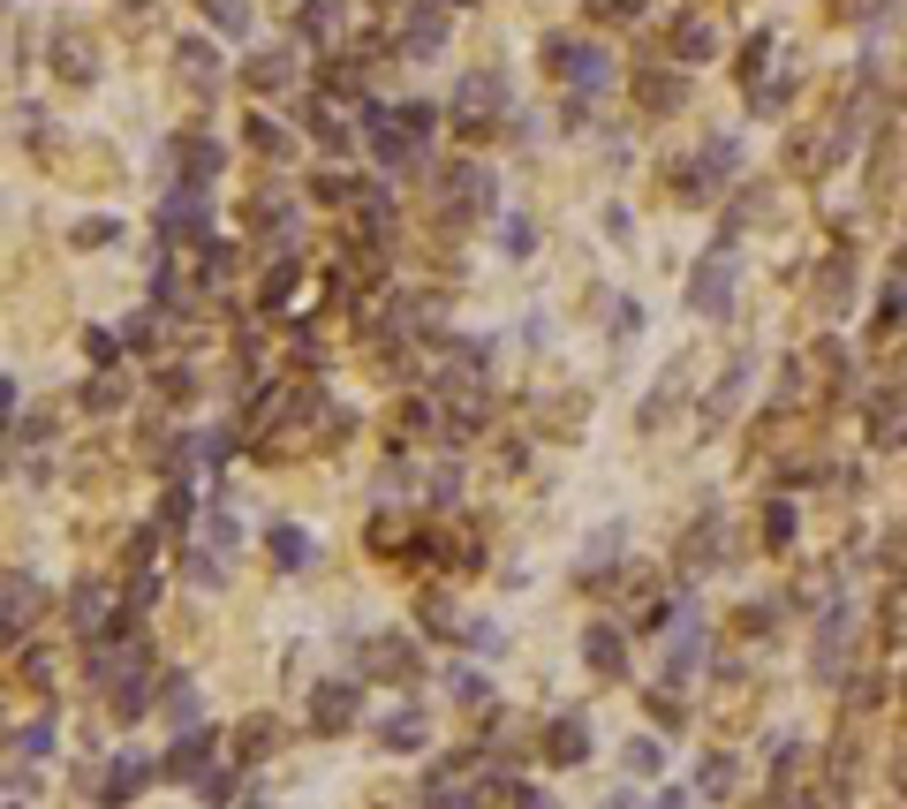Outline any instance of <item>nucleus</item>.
I'll list each match as a JSON object with an SVG mask.
<instances>
[{
  "label": "nucleus",
  "instance_id": "nucleus-8",
  "mask_svg": "<svg viewBox=\"0 0 907 809\" xmlns=\"http://www.w3.org/2000/svg\"><path fill=\"white\" fill-rule=\"evenodd\" d=\"M363 673H371V681H409V673H417V644H409V636H371V644H363Z\"/></svg>",
  "mask_w": 907,
  "mask_h": 809
},
{
  "label": "nucleus",
  "instance_id": "nucleus-33",
  "mask_svg": "<svg viewBox=\"0 0 907 809\" xmlns=\"http://www.w3.org/2000/svg\"><path fill=\"white\" fill-rule=\"evenodd\" d=\"M114 348H122V340H114V333H99V325H91V333H84V356H91V363H99V371H114Z\"/></svg>",
  "mask_w": 907,
  "mask_h": 809
},
{
  "label": "nucleus",
  "instance_id": "nucleus-39",
  "mask_svg": "<svg viewBox=\"0 0 907 809\" xmlns=\"http://www.w3.org/2000/svg\"><path fill=\"white\" fill-rule=\"evenodd\" d=\"M424 628H439V636L453 628V606H447V598H424Z\"/></svg>",
  "mask_w": 907,
  "mask_h": 809
},
{
  "label": "nucleus",
  "instance_id": "nucleus-35",
  "mask_svg": "<svg viewBox=\"0 0 907 809\" xmlns=\"http://www.w3.org/2000/svg\"><path fill=\"white\" fill-rule=\"evenodd\" d=\"M114 235H122L114 220H84V227H76V242H84V250H99V242H114Z\"/></svg>",
  "mask_w": 907,
  "mask_h": 809
},
{
  "label": "nucleus",
  "instance_id": "nucleus-40",
  "mask_svg": "<svg viewBox=\"0 0 907 809\" xmlns=\"http://www.w3.org/2000/svg\"><path fill=\"white\" fill-rule=\"evenodd\" d=\"M726 780H734V764H726V757H711V764H704V787H711V795H726Z\"/></svg>",
  "mask_w": 907,
  "mask_h": 809
},
{
  "label": "nucleus",
  "instance_id": "nucleus-6",
  "mask_svg": "<svg viewBox=\"0 0 907 809\" xmlns=\"http://www.w3.org/2000/svg\"><path fill=\"white\" fill-rule=\"evenodd\" d=\"M38 606H46V590H38L30 575H0V644H15V636L38 621Z\"/></svg>",
  "mask_w": 907,
  "mask_h": 809
},
{
  "label": "nucleus",
  "instance_id": "nucleus-41",
  "mask_svg": "<svg viewBox=\"0 0 907 809\" xmlns=\"http://www.w3.org/2000/svg\"><path fill=\"white\" fill-rule=\"evenodd\" d=\"M129 340H137V348H151V340H159V319H151V311H145V319H129Z\"/></svg>",
  "mask_w": 907,
  "mask_h": 809
},
{
  "label": "nucleus",
  "instance_id": "nucleus-27",
  "mask_svg": "<svg viewBox=\"0 0 907 809\" xmlns=\"http://www.w3.org/2000/svg\"><path fill=\"white\" fill-rule=\"evenodd\" d=\"M53 749V719H30V726H15V757H46Z\"/></svg>",
  "mask_w": 907,
  "mask_h": 809
},
{
  "label": "nucleus",
  "instance_id": "nucleus-38",
  "mask_svg": "<svg viewBox=\"0 0 907 809\" xmlns=\"http://www.w3.org/2000/svg\"><path fill=\"white\" fill-rule=\"evenodd\" d=\"M8 38H15V15H8V0H0V99H8Z\"/></svg>",
  "mask_w": 907,
  "mask_h": 809
},
{
  "label": "nucleus",
  "instance_id": "nucleus-22",
  "mask_svg": "<svg viewBox=\"0 0 907 809\" xmlns=\"http://www.w3.org/2000/svg\"><path fill=\"white\" fill-rule=\"evenodd\" d=\"M273 742H281V726H273V719H250V726L235 734V757L258 764V757H273Z\"/></svg>",
  "mask_w": 907,
  "mask_h": 809
},
{
  "label": "nucleus",
  "instance_id": "nucleus-1",
  "mask_svg": "<svg viewBox=\"0 0 907 809\" xmlns=\"http://www.w3.org/2000/svg\"><path fill=\"white\" fill-rule=\"evenodd\" d=\"M734 281H742V250L719 242V250H704L696 273H688V303H696L704 319H726V311H734Z\"/></svg>",
  "mask_w": 907,
  "mask_h": 809
},
{
  "label": "nucleus",
  "instance_id": "nucleus-20",
  "mask_svg": "<svg viewBox=\"0 0 907 809\" xmlns=\"http://www.w3.org/2000/svg\"><path fill=\"white\" fill-rule=\"evenodd\" d=\"M288 84H296V61L288 53H258L250 61V91H288Z\"/></svg>",
  "mask_w": 907,
  "mask_h": 809
},
{
  "label": "nucleus",
  "instance_id": "nucleus-25",
  "mask_svg": "<svg viewBox=\"0 0 907 809\" xmlns=\"http://www.w3.org/2000/svg\"><path fill=\"white\" fill-rule=\"evenodd\" d=\"M673 46H681L688 61H704V53H711V23H696V15H681V23H673Z\"/></svg>",
  "mask_w": 907,
  "mask_h": 809
},
{
  "label": "nucleus",
  "instance_id": "nucleus-3",
  "mask_svg": "<svg viewBox=\"0 0 907 809\" xmlns=\"http://www.w3.org/2000/svg\"><path fill=\"white\" fill-rule=\"evenodd\" d=\"M545 61L568 76V84H583V91H605L612 84V61H605L598 46H575V38H545Z\"/></svg>",
  "mask_w": 907,
  "mask_h": 809
},
{
  "label": "nucleus",
  "instance_id": "nucleus-16",
  "mask_svg": "<svg viewBox=\"0 0 907 809\" xmlns=\"http://www.w3.org/2000/svg\"><path fill=\"white\" fill-rule=\"evenodd\" d=\"M302 122H310V137H318V145H333V152H348V145H356V129H348V122L333 114V99H318V107H310Z\"/></svg>",
  "mask_w": 907,
  "mask_h": 809
},
{
  "label": "nucleus",
  "instance_id": "nucleus-10",
  "mask_svg": "<svg viewBox=\"0 0 907 809\" xmlns=\"http://www.w3.org/2000/svg\"><path fill=\"white\" fill-rule=\"evenodd\" d=\"M726 174H734V137H711L704 160H688V182H681V189H688V197H711Z\"/></svg>",
  "mask_w": 907,
  "mask_h": 809
},
{
  "label": "nucleus",
  "instance_id": "nucleus-23",
  "mask_svg": "<svg viewBox=\"0 0 907 809\" xmlns=\"http://www.w3.org/2000/svg\"><path fill=\"white\" fill-rule=\"evenodd\" d=\"M583 658H591L598 673H620V658H628V650H620V636H612V628H591V636H583Z\"/></svg>",
  "mask_w": 907,
  "mask_h": 809
},
{
  "label": "nucleus",
  "instance_id": "nucleus-29",
  "mask_svg": "<svg viewBox=\"0 0 907 809\" xmlns=\"http://www.w3.org/2000/svg\"><path fill=\"white\" fill-rule=\"evenodd\" d=\"M499 250H507V258H530V250H537L530 220H499Z\"/></svg>",
  "mask_w": 907,
  "mask_h": 809
},
{
  "label": "nucleus",
  "instance_id": "nucleus-30",
  "mask_svg": "<svg viewBox=\"0 0 907 809\" xmlns=\"http://www.w3.org/2000/svg\"><path fill=\"white\" fill-rule=\"evenodd\" d=\"M189 522V485H166V499H159V530H182Z\"/></svg>",
  "mask_w": 907,
  "mask_h": 809
},
{
  "label": "nucleus",
  "instance_id": "nucleus-11",
  "mask_svg": "<svg viewBox=\"0 0 907 809\" xmlns=\"http://www.w3.org/2000/svg\"><path fill=\"white\" fill-rule=\"evenodd\" d=\"M439 197H447V212H484V204H492V174H484V166H453Z\"/></svg>",
  "mask_w": 907,
  "mask_h": 809
},
{
  "label": "nucleus",
  "instance_id": "nucleus-12",
  "mask_svg": "<svg viewBox=\"0 0 907 809\" xmlns=\"http://www.w3.org/2000/svg\"><path fill=\"white\" fill-rule=\"evenodd\" d=\"M69 613H76V628H84V636H107V628H114V598H107V583H76Z\"/></svg>",
  "mask_w": 907,
  "mask_h": 809
},
{
  "label": "nucleus",
  "instance_id": "nucleus-15",
  "mask_svg": "<svg viewBox=\"0 0 907 809\" xmlns=\"http://www.w3.org/2000/svg\"><path fill=\"white\" fill-rule=\"evenodd\" d=\"M159 704H166L174 726H204V719H197V688H189V673H166V681H159Z\"/></svg>",
  "mask_w": 907,
  "mask_h": 809
},
{
  "label": "nucleus",
  "instance_id": "nucleus-2",
  "mask_svg": "<svg viewBox=\"0 0 907 809\" xmlns=\"http://www.w3.org/2000/svg\"><path fill=\"white\" fill-rule=\"evenodd\" d=\"M499 107H507V76L476 69V76H461V84H453V122H461V129H484V122H499Z\"/></svg>",
  "mask_w": 907,
  "mask_h": 809
},
{
  "label": "nucleus",
  "instance_id": "nucleus-24",
  "mask_svg": "<svg viewBox=\"0 0 907 809\" xmlns=\"http://www.w3.org/2000/svg\"><path fill=\"white\" fill-rule=\"evenodd\" d=\"M204 23L227 30V38H243V30H250V8H243V0H204Z\"/></svg>",
  "mask_w": 907,
  "mask_h": 809
},
{
  "label": "nucleus",
  "instance_id": "nucleus-32",
  "mask_svg": "<svg viewBox=\"0 0 907 809\" xmlns=\"http://www.w3.org/2000/svg\"><path fill=\"white\" fill-rule=\"evenodd\" d=\"M394 122H401V129H409V137H417V145H424V137H432V129H439V114H432V107H401V114H394Z\"/></svg>",
  "mask_w": 907,
  "mask_h": 809
},
{
  "label": "nucleus",
  "instance_id": "nucleus-28",
  "mask_svg": "<svg viewBox=\"0 0 907 809\" xmlns=\"http://www.w3.org/2000/svg\"><path fill=\"white\" fill-rule=\"evenodd\" d=\"M189 795H197V802H235V772H212V764H204V780H197V787H189Z\"/></svg>",
  "mask_w": 907,
  "mask_h": 809
},
{
  "label": "nucleus",
  "instance_id": "nucleus-14",
  "mask_svg": "<svg viewBox=\"0 0 907 809\" xmlns=\"http://www.w3.org/2000/svg\"><path fill=\"white\" fill-rule=\"evenodd\" d=\"M174 61H182V84H189V91H212V84H220V53H212L204 38H182Z\"/></svg>",
  "mask_w": 907,
  "mask_h": 809
},
{
  "label": "nucleus",
  "instance_id": "nucleus-26",
  "mask_svg": "<svg viewBox=\"0 0 907 809\" xmlns=\"http://www.w3.org/2000/svg\"><path fill=\"white\" fill-rule=\"evenodd\" d=\"M189 583H197V590H220V583H227V560H220V552H189Z\"/></svg>",
  "mask_w": 907,
  "mask_h": 809
},
{
  "label": "nucleus",
  "instance_id": "nucleus-31",
  "mask_svg": "<svg viewBox=\"0 0 907 809\" xmlns=\"http://www.w3.org/2000/svg\"><path fill=\"white\" fill-rule=\"evenodd\" d=\"M250 145H258V152H273V160H288V152H296V137H288V129H273V122H258V129H250Z\"/></svg>",
  "mask_w": 907,
  "mask_h": 809
},
{
  "label": "nucleus",
  "instance_id": "nucleus-36",
  "mask_svg": "<svg viewBox=\"0 0 907 809\" xmlns=\"http://www.w3.org/2000/svg\"><path fill=\"white\" fill-rule=\"evenodd\" d=\"M591 8H598L605 23H635L643 15V0H591Z\"/></svg>",
  "mask_w": 907,
  "mask_h": 809
},
{
  "label": "nucleus",
  "instance_id": "nucleus-4",
  "mask_svg": "<svg viewBox=\"0 0 907 809\" xmlns=\"http://www.w3.org/2000/svg\"><path fill=\"white\" fill-rule=\"evenodd\" d=\"M151 772H159L151 757H114V764H107V780H84V795H91L99 809H122V802H137V787H145Z\"/></svg>",
  "mask_w": 907,
  "mask_h": 809
},
{
  "label": "nucleus",
  "instance_id": "nucleus-13",
  "mask_svg": "<svg viewBox=\"0 0 907 809\" xmlns=\"http://www.w3.org/2000/svg\"><path fill=\"white\" fill-rule=\"evenodd\" d=\"M53 61H61V76H69V84H91V69H99L76 23H61V30H53Z\"/></svg>",
  "mask_w": 907,
  "mask_h": 809
},
{
  "label": "nucleus",
  "instance_id": "nucleus-37",
  "mask_svg": "<svg viewBox=\"0 0 907 809\" xmlns=\"http://www.w3.org/2000/svg\"><path fill=\"white\" fill-rule=\"evenodd\" d=\"M628 772H658V742H628Z\"/></svg>",
  "mask_w": 907,
  "mask_h": 809
},
{
  "label": "nucleus",
  "instance_id": "nucleus-21",
  "mask_svg": "<svg viewBox=\"0 0 907 809\" xmlns=\"http://www.w3.org/2000/svg\"><path fill=\"white\" fill-rule=\"evenodd\" d=\"M583 757H591V726L583 719H560L552 726V764H583Z\"/></svg>",
  "mask_w": 907,
  "mask_h": 809
},
{
  "label": "nucleus",
  "instance_id": "nucleus-34",
  "mask_svg": "<svg viewBox=\"0 0 907 809\" xmlns=\"http://www.w3.org/2000/svg\"><path fill=\"white\" fill-rule=\"evenodd\" d=\"M204 545H212V552H220V560H227V552H235V522H227V507H220V514H212V522H204Z\"/></svg>",
  "mask_w": 907,
  "mask_h": 809
},
{
  "label": "nucleus",
  "instance_id": "nucleus-18",
  "mask_svg": "<svg viewBox=\"0 0 907 809\" xmlns=\"http://www.w3.org/2000/svg\"><path fill=\"white\" fill-rule=\"evenodd\" d=\"M378 742H386V749H401V757H409V749H424V742H432V726H424V719H417V711H394V719H386V726H378Z\"/></svg>",
  "mask_w": 907,
  "mask_h": 809
},
{
  "label": "nucleus",
  "instance_id": "nucleus-7",
  "mask_svg": "<svg viewBox=\"0 0 907 809\" xmlns=\"http://www.w3.org/2000/svg\"><path fill=\"white\" fill-rule=\"evenodd\" d=\"M439 46H447V8L432 0V8H417V15L401 23V53H409V61H439Z\"/></svg>",
  "mask_w": 907,
  "mask_h": 809
},
{
  "label": "nucleus",
  "instance_id": "nucleus-42",
  "mask_svg": "<svg viewBox=\"0 0 907 809\" xmlns=\"http://www.w3.org/2000/svg\"><path fill=\"white\" fill-rule=\"evenodd\" d=\"M650 809H681V795H658V802H650Z\"/></svg>",
  "mask_w": 907,
  "mask_h": 809
},
{
  "label": "nucleus",
  "instance_id": "nucleus-5",
  "mask_svg": "<svg viewBox=\"0 0 907 809\" xmlns=\"http://www.w3.org/2000/svg\"><path fill=\"white\" fill-rule=\"evenodd\" d=\"M356 711H363V688L356 681H318V696H310V726L318 734H348Z\"/></svg>",
  "mask_w": 907,
  "mask_h": 809
},
{
  "label": "nucleus",
  "instance_id": "nucleus-19",
  "mask_svg": "<svg viewBox=\"0 0 907 809\" xmlns=\"http://www.w3.org/2000/svg\"><path fill=\"white\" fill-rule=\"evenodd\" d=\"M265 552H273V568H310V537H302L296 522H281V530L265 537Z\"/></svg>",
  "mask_w": 907,
  "mask_h": 809
},
{
  "label": "nucleus",
  "instance_id": "nucleus-9",
  "mask_svg": "<svg viewBox=\"0 0 907 809\" xmlns=\"http://www.w3.org/2000/svg\"><path fill=\"white\" fill-rule=\"evenodd\" d=\"M204 757H212V726H182V742L166 749V764H159V772L197 787V780H204Z\"/></svg>",
  "mask_w": 907,
  "mask_h": 809
},
{
  "label": "nucleus",
  "instance_id": "nucleus-17",
  "mask_svg": "<svg viewBox=\"0 0 907 809\" xmlns=\"http://www.w3.org/2000/svg\"><path fill=\"white\" fill-rule=\"evenodd\" d=\"M76 401H84V409H91V416H114V409H122V401H129V386H122V378H114V371H99V378H84V394H76Z\"/></svg>",
  "mask_w": 907,
  "mask_h": 809
}]
</instances>
